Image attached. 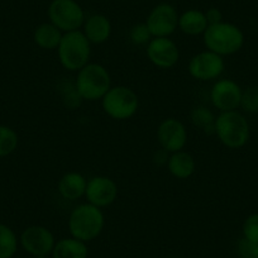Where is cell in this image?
<instances>
[{
    "mask_svg": "<svg viewBox=\"0 0 258 258\" xmlns=\"http://www.w3.org/2000/svg\"><path fill=\"white\" fill-rule=\"evenodd\" d=\"M105 227V215L100 208L83 203L71 210L68 228L71 237L88 243L96 239Z\"/></svg>",
    "mask_w": 258,
    "mask_h": 258,
    "instance_id": "6da1fadb",
    "label": "cell"
},
{
    "mask_svg": "<svg viewBox=\"0 0 258 258\" xmlns=\"http://www.w3.org/2000/svg\"><path fill=\"white\" fill-rule=\"evenodd\" d=\"M75 86L84 101H101L111 88V76L101 63L89 62L75 78Z\"/></svg>",
    "mask_w": 258,
    "mask_h": 258,
    "instance_id": "7a4b0ae2",
    "label": "cell"
},
{
    "mask_svg": "<svg viewBox=\"0 0 258 258\" xmlns=\"http://www.w3.org/2000/svg\"><path fill=\"white\" fill-rule=\"evenodd\" d=\"M57 51L59 64L64 70L78 73L90 62L91 43L81 31L63 33Z\"/></svg>",
    "mask_w": 258,
    "mask_h": 258,
    "instance_id": "3957f363",
    "label": "cell"
},
{
    "mask_svg": "<svg viewBox=\"0 0 258 258\" xmlns=\"http://www.w3.org/2000/svg\"><path fill=\"white\" fill-rule=\"evenodd\" d=\"M214 135L222 145L230 150L242 148L249 140V124L239 111H222L215 118Z\"/></svg>",
    "mask_w": 258,
    "mask_h": 258,
    "instance_id": "277c9868",
    "label": "cell"
},
{
    "mask_svg": "<svg viewBox=\"0 0 258 258\" xmlns=\"http://www.w3.org/2000/svg\"><path fill=\"white\" fill-rule=\"evenodd\" d=\"M203 37L207 49L223 57L237 53L244 43V34L239 27L228 22L212 24Z\"/></svg>",
    "mask_w": 258,
    "mask_h": 258,
    "instance_id": "5b68a950",
    "label": "cell"
},
{
    "mask_svg": "<svg viewBox=\"0 0 258 258\" xmlns=\"http://www.w3.org/2000/svg\"><path fill=\"white\" fill-rule=\"evenodd\" d=\"M101 108L104 113L114 120H128L137 114L140 98L129 86H111L101 99Z\"/></svg>",
    "mask_w": 258,
    "mask_h": 258,
    "instance_id": "8992f818",
    "label": "cell"
},
{
    "mask_svg": "<svg viewBox=\"0 0 258 258\" xmlns=\"http://www.w3.org/2000/svg\"><path fill=\"white\" fill-rule=\"evenodd\" d=\"M49 22L62 33L80 31L85 22V12L76 0H52L47 9Z\"/></svg>",
    "mask_w": 258,
    "mask_h": 258,
    "instance_id": "52a82bcc",
    "label": "cell"
},
{
    "mask_svg": "<svg viewBox=\"0 0 258 258\" xmlns=\"http://www.w3.org/2000/svg\"><path fill=\"white\" fill-rule=\"evenodd\" d=\"M225 69L224 58L220 54L205 49L194 54L188 61L187 70L192 79L203 83L217 81Z\"/></svg>",
    "mask_w": 258,
    "mask_h": 258,
    "instance_id": "ba28073f",
    "label": "cell"
},
{
    "mask_svg": "<svg viewBox=\"0 0 258 258\" xmlns=\"http://www.w3.org/2000/svg\"><path fill=\"white\" fill-rule=\"evenodd\" d=\"M56 242L52 230L44 225L27 227L19 237V244L28 254L33 257L51 255Z\"/></svg>",
    "mask_w": 258,
    "mask_h": 258,
    "instance_id": "9c48e42d",
    "label": "cell"
},
{
    "mask_svg": "<svg viewBox=\"0 0 258 258\" xmlns=\"http://www.w3.org/2000/svg\"><path fill=\"white\" fill-rule=\"evenodd\" d=\"M177 9L170 3H160L148 13L145 23L147 24L152 37H170L178 28Z\"/></svg>",
    "mask_w": 258,
    "mask_h": 258,
    "instance_id": "30bf717a",
    "label": "cell"
},
{
    "mask_svg": "<svg viewBox=\"0 0 258 258\" xmlns=\"http://www.w3.org/2000/svg\"><path fill=\"white\" fill-rule=\"evenodd\" d=\"M156 135L160 147L168 153L182 151L188 138L187 128L177 118L163 119L158 125Z\"/></svg>",
    "mask_w": 258,
    "mask_h": 258,
    "instance_id": "8fae6325",
    "label": "cell"
},
{
    "mask_svg": "<svg viewBox=\"0 0 258 258\" xmlns=\"http://www.w3.org/2000/svg\"><path fill=\"white\" fill-rule=\"evenodd\" d=\"M146 54L151 63L158 69H172L180 59V49L170 37H155L146 46Z\"/></svg>",
    "mask_w": 258,
    "mask_h": 258,
    "instance_id": "7c38bea8",
    "label": "cell"
},
{
    "mask_svg": "<svg viewBox=\"0 0 258 258\" xmlns=\"http://www.w3.org/2000/svg\"><path fill=\"white\" fill-rule=\"evenodd\" d=\"M118 185L109 176L96 175L88 180L85 191L86 202L100 209L113 204L118 198Z\"/></svg>",
    "mask_w": 258,
    "mask_h": 258,
    "instance_id": "4fadbf2b",
    "label": "cell"
},
{
    "mask_svg": "<svg viewBox=\"0 0 258 258\" xmlns=\"http://www.w3.org/2000/svg\"><path fill=\"white\" fill-rule=\"evenodd\" d=\"M242 89L230 79H218L210 89V101L215 109L222 111L237 110L240 106Z\"/></svg>",
    "mask_w": 258,
    "mask_h": 258,
    "instance_id": "5bb4252c",
    "label": "cell"
},
{
    "mask_svg": "<svg viewBox=\"0 0 258 258\" xmlns=\"http://www.w3.org/2000/svg\"><path fill=\"white\" fill-rule=\"evenodd\" d=\"M81 28H83L81 32L91 44L105 43L106 41H109L111 36V31H113L110 19L100 13L91 14L90 17H86Z\"/></svg>",
    "mask_w": 258,
    "mask_h": 258,
    "instance_id": "9a60e30c",
    "label": "cell"
},
{
    "mask_svg": "<svg viewBox=\"0 0 258 258\" xmlns=\"http://www.w3.org/2000/svg\"><path fill=\"white\" fill-rule=\"evenodd\" d=\"M88 178L78 171H70L62 175L57 183L59 197L69 202H75L85 197Z\"/></svg>",
    "mask_w": 258,
    "mask_h": 258,
    "instance_id": "2e32d148",
    "label": "cell"
},
{
    "mask_svg": "<svg viewBox=\"0 0 258 258\" xmlns=\"http://www.w3.org/2000/svg\"><path fill=\"white\" fill-rule=\"evenodd\" d=\"M166 166H167L168 172L178 180L190 178L197 171V162L194 156L183 150L170 153Z\"/></svg>",
    "mask_w": 258,
    "mask_h": 258,
    "instance_id": "e0dca14e",
    "label": "cell"
},
{
    "mask_svg": "<svg viewBox=\"0 0 258 258\" xmlns=\"http://www.w3.org/2000/svg\"><path fill=\"white\" fill-rule=\"evenodd\" d=\"M209 27L205 12L199 9H187L178 17V29L186 36L197 37L204 34Z\"/></svg>",
    "mask_w": 258,
    "mask_h": 258,
    "instance_id": "ac0fdd59",
    "label": "cell"
},
{
    "mask_svg": "<svg viewBox=\"0 0 258 258\" xmlns=\"http://www.w3.org/2000/svg\"><path fill=\"white\" fill-rule=\"evenodd\" d=\"M52 258H88V244L74 237L57 240L52 250Z\"/></svg>",
    "mask_w": 258,
    "mask_h": 258,
    "instance_id": "d6986e66",
    "label": "cell"
},
{
    "mask_svg": "<svg viewBox=\"0 0 258 258\" xmlns=\"http://www.w3.org/2000/svg\"><path fill=\"white\" fill-rule=\"evenodd\" d=\"M63 33L56 26H53L51 22H46L36 27L33 32V41L39 48L44 51H54L58 48Z\"/></svg>",
    "mask_w": 258,
    "mask_h": 258,
    "instance_id": "ffe728a7",
    "label": "cell"
},
{
    "mask_svg": "<svg viewBox=\"0 0 258 258\" xmlns=\"http://www.w3.org/2000/svg\"><path fill=\"white\" fill-rule=\"evenodd\" d=\"M215 118L217 116L214 115V113L204 105L195 106L190 111L191 124L205 135H214Z\"/></svg>",
    "mask_w": 258,
    "mask_h": 258,
    "instance_id": "44dd1931",
    "label": "cell"
},
{
    "mask_svg": "<svg viewBox=\"0 0 258 258\" xmlns=\"http://www.w3.org/2000/svg\"><path fill=\"white\" fill-rule=\"evenodd\" d=\"M19 239L16 232L0 223V258H13L18 250Z\"/></svg>",
    "mask_w": 258,
    "mask_h": 258,
    "instance_id": "7402d4cb",
    "label": "cell"
},
{
    "mask_svg": "<svg viewBox=\"0 0 258 258\" xmlns=\"http://www.w3.org/2000/svg\"><path fill=\"white\" fill-rule=\"evenodd\" d=\"M19 143L18 133L12 126L0 124V158L12 155Z\"/></svg>",
    "mask_w": 258,
    "mask_h": 258,
    "instance_id": "603a6c76",
    "label": "cell"
},
{
    "mask_svg": "<svg viewBox=\"0 0 258 258\" xmlns=\"http://www.w3.org/2000/svg\"><path fill=\"white\" fill-rule=\"evenodd\" d=\"M59 94H61L62 101H63L64 106L70 110H74L78 106H80V104L83 103V99H81L80 94L78 93L75 86V81H63L58 85Z\"/></svg>",
    "mask_w": 258,
    "mask_h": 258,
    "instance_id": "cb8c5ba5",
    "label": "cell"
},
{
    "mask_svg": "<svg viewBox=\"0 0 258 258\" xmlns=\"http://www.w3.org/2000/svg\"><path fill=\"white\" fill-rule=\"evenodd\" d=\"M240 108L250 114L258 113V85L248 86L242 91Z\"/></svg>",
    "mask_w": 258,
    "mask_h": 258,
    "instance_id": "d4e9b609",
    "label": "cell"
},
{
    "mask_svg": "<svg viewBox=\"0 0 258 258\" xmlns=\"http://www.w3.org/2000/svg\"><path fill=\"white\" fill-rule=\"evenodd\" d=\"M152 38V34L145 22L135 24L129 31V39L135 46H147Z\"/></svg>",
    "mask_w": 258,
    "mask_h": 258,
    "instance_id": "484cf974",
    "label": "cell"
},
{
    "mask_svg": "<svg viewBox=\"0 0 258 258\" xmlns=\"http://www.w3.org/2000/svg\"><path fill=\"white\" fill-rule=\"evenodd\" d=\"M243 238L258 243V214H252L243 223Z\"/></svg>",
    "mask_w": 258,
    "mask_h": 258,
    "instance_id": "4316f807",
    "label": "cell"
},
{
    "mask_svg": "<svg viewBox=\"0 0 258 258\" xmlns=\"http://www.w3.org/2000/svg\"><path fill=\"white\" fill-rule=\"evenodd\" d=\"M237 250L240 258H258V243L249 242L244 238L238 242Z\"/></svg>",
    "mask_w": 258,
    "mask_h": 258,
    "instance_id": "83f0119b",
    "label": "cell"
},
{
    "mask_svg": "<svg viewBox=\"0 0 258 258\" xmlns=\"http://www.w3.org/2000/svg\"><path fill=\"white\" fill-rule=\"evenodd\" d=\"M205 17H207V21H208V24H209V26L223 22L222 12H220V9L215 8V7L208 9V11L205 12Z\"/></svg>",
    "mask_w": 258,
    "mask_h": 258,
    "instance_id": "f1b7e54d",
    "label": "cell"
},
{
    "mask_svg": "<svg viewBox=\"0 0 258 258\" xmlns=\"http://www.w3.org/2000/svg\"><path fill=\"white\" fill-rule=\"evenodd\" d=\"M33 258H52V255H39V257H33Z\"/></svg>",
    "mask_w": 258,
    "mask_h": 258,
    "instance_id": "f546056e",
    "label": "cell"
},
{
    "mask_svg": "<svg viewBox=\"0 0 258 258\" xmlns=\"http://www.w3.org/2000/svg\"><path fill=\"white\" fill-rule=\"evenodd\" d=\"M172 258H180V257H172Z\"/></svg>",
    "mask_w": 258,
    "mask_h": 258,
    "instance_id": "4dcf8cb0",
    "label": "cell"
}]
</instances>
